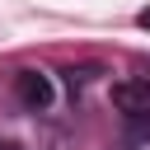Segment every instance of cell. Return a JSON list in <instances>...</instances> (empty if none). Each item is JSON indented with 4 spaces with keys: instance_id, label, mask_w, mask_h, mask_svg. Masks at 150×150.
I'll list each match as a JSON object with an SVG mask.
<instances>
[{
    "instance_id": "obj_4",
    "label": "cell",
    "mask_w": 150,
    "mask_h": 150,
    "mask_svg": "<svg viewBox=\"0 0 150 150\" xmlns=\"http://www.w3.org/2000/svg\"><path fill=\"white\" fill-rule=\"evenodd\" d=\"M136 23H141V28H145V33H150V5H145V9H141V14H136Z\"/></svg>"
},
{
    "instance_id": "obj_2",
    "label": "cell",
    "mask_w": 150,
    "mask_h": 150,
    "mask_svg": "<svg viewBox=\"0 0 150 150\" xmlns=\"http://www.w3.org/2000/svg\"><path fill=\"white\" fill-rule=\"evenodd\" d=\"M112 108L136 127V136H150V70H136L112 84Z\"/></svg>"
},
{
    "instance_id": "obj_1",
    "label": "cell",
    "mask_w": 150,
    "mask_h": 150,
    "mask_svg": "<svg viewBox=\"0 0 150 150\" xmlns=\"http://www.w3.org/2000/svg\"><path fill=\"white\" fill-rule=\"evenodd\" d=\"M66 94H75L70 80H61V75L47 70V66H28V70L14 75V98H19V108L33 112V117H42V122L56 117V108L66 103Z\"/></svg>"
},
{
    "instance_id": "obj_3",
    "label": "cell",
    "mask_w": 150,
    "mask_h": 150,
    "mask_svg": "<svg viewBox=\"0 0 150 150\" xmlns=\"http://www.w3.org/2000/svg\"><path fill=\"white\" fill-rule=\"evenodd\" d=\"M0 150H52V131H47L42 117H33V112L5 117V122H0Z\"/></svg>"
}]
</instances>
